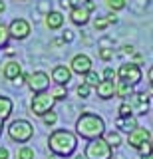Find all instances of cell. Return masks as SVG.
Listing matches in <instances>:
<instances>
[{
    "mask_svg": "<svg viewBox=\"0 0 153 159\" xmlns=\"http://www.w3.org/2000/svg\"><path fill=\"white\" fill-rule=\"evenodd\" d=\"M96 92H97V98L111 99L113 96H115V84H113V82H106V80H100V84L96 86Z\"/></svg>",
    "mask_w": 153,
    "mask_h": 159,
    "instance_id": "cell-15",
    "label": "cell"
},
{
    "mask_svg": "<svg viewBox=\"0 0 153 159\" xmlns=\"http://www.w3.org/2000/svg\"><path fill=\"white\" fill-rule=\"evenodd\" d=\"M100 80H101V78H100V74L93 72V70H90V72L83 76V84H88L90 88H96L97 84H100Z\"/></svg>",
    "mask_w": 153,
    "mask_h": 159,
    "instance_id": "cell-21",
    "label": "cell"
},
{
    "mask_svg": "<svg viewBox=\"0 0 153 159\" xmlns=\"http://www.w3.org/2000/svg\"><path fill=\"white\" fill-rule=\"evenodd\" d=\"M111 155H113V147L107 145V141L103 137L92 139L86 145V151H83L86 159H111Z\"/></svg>",
    "mask_w": 153,
    "mask_h": 159,
    "instance_id": "cell-4",
    "label": "cell"
},
{
    "mask_svg": "<svg viewBox=\"0 0 153 159\" xmlns=\"http://www.w3.org/2000/svg\"><path fill=\"white\" fill-rule=\"evenodd\" d=\"M38 10L44 14H48L50 12V8H48V0H40V4H38Z\"/></svg>",
    "mask_w": 153,
    "mask_h": 159,
    "instance_id": "cell-34",
    "label": "cell"
},
{
    "mask_svg": "<svg viewBox=\"0 0 153 159\" xmlns=\"http://www.w3.org/2000/svg\"><path fill=\"white\" fill-rule=\"evenodd\" d=\"M115 70H113L111 66H107L106 70H103V80H106V82H115Z\"/></svg>",
    "mask_w": 153,
    "mask_h": 159,
    "instance_id": "cell-29",
    "label": "cell"
},
{
    "mask_svg": "<svg viewBox=\"0 0 153 159\" xmlns=\"http://www.w3.org/2000/svg\"><path fill=\"white\" fill-rule=\"evenodd\" d=\"M8 155H10V153H8V149L6 147H0V159H8Z\"/></svg>",
    "mask_w": 153,
    "mask_h": 159,
    "instance_id": "cell-39",
    "label": "cell"
},
{
    "mask_svg": "<svg viewBox=\"0 0 153 159\" xmlns=\"http://www.w3.org/2000/svg\"><path fill=\"white\" fill-rule=\"evenodd\" d=\"M46 26L50 30H60L64 26V14L58 12V10H50L46 14Z\"/></svg>",
    "mask_w": 153,
    "mask_h": 159,
    "instance_id": "cell-16",
    "label": "cell"
},
{
    "mask_svg": "<svg viewBox=\"0 0 153 159\" xmlns=\"http://www.w3.org/2000/svg\"><path fill=\"white\" fill-rule=\"evenodd\" d=\"M107 8L111 10V12H117V10H123L125 8V0H106Z\"/></svg>",
    "mask_w": 153,
    "mask_h": 159,
    "instance_id": "cell-24",
    "label": "cell"
},
{
    "mask_svg": "<svg viewBox=\"0 0 153 159\" xmlns=\"http://www.w3.org/2000/svg\"><path fill=\"white\" fill-rule=\"evenodd\" d=\"M74 159H86V157H83V153H78V155L74 157Z\"/></svg>",
    "mask_w": 153,
    "mask_h": 159,
    "instance_id": "cell-44",
    "label": "cell"
},
{
    "mask_svg": "<svg viewBox=\"0 0 153 159\" xmlns=\"http://www.w3.org/2000/svg\"><path fill=\"white\" fill-rule=\"evenodd\" d=\"M82 6H83V8H86V10H88V12H90V14H92V12H93V10H96V8H97V4H96V2H93V0H88V2H83V4H82Z\"/></svg>",
    "mask_w": 153,
    "mask_h": 159,
    "instance_id": "cell-33",
    "label": "cell"
},
{
    "mask_svg": "<svg viewBox=\"0 0 153 159\" xmlns=\"http://www.w3.org/2000/svg\"><path fill=\"white\" fill-rule=\"evenodd\" d=\"M6 28H8V36L14 40H24V38L30 36V32H32V26L26 18H14Z\"/></svg>",
    "mask_w": 153,
    "mask_h": 159,
    "instance_id": "cell-8",
    "label": "cell"
},
{
    "mask_svg": "<svg viewBox=\"0 0 153 159\" xmlns=\"http://www.w3.org/2000/svg\"><path fill=\"white\" fill-rule=\"evenodd\" d=\"M76 92H78V96H80L82 99H88V98H90V93H92V88L88 86V84H83V82H82L80 86H78Z\"/></svg>",
    "mask_w": 153,
    "mask_h": 159,
    "instance_id": "cell-25",
    "label": "cell"
},
{
    "mask_svg": "<svg viewBox=\"0 0 153 159\" xmlns=\"http://www.w3.org/2000/svg\"><path fill=\"white\" fill-rule=\"evenodd\" d=\"M103 139L107 141V145L110 147H117V145H121V135H119V131H103Z\"/></svg>",
    "mask_w": 153,
    "mask_h": 159,
    "instance_id": "cell-20",
    "label": "cell"
},
{
    "mask_svg": "<svg viewBox=\"0 0 153 159\" xmlns=\"http://www.w3.org/2000/svg\"><path fill=\"white\" fill-rule=\"evenodd\" d=\"M16 159H34V149L28 145H22L16 153Z\"/></svg>",
    "mask_w": 153,
    "mask_h": 159,
    "instance_id": "cell-23",
    "label": "cell"
},
{
    "mask_svg": "<svg viewBox=\"0 0 153 159\" xmlns=\"http://www.w3.org/2000/svg\"><path fill=\"white\" fill-rule=\"evenodd\" d=\"M42 119H44V123H46V125H54V123L58 121V116L54 111H48L46 116H42Z\"/></svg>",
    "mask_w": 153,
    "mask_h": 159,
    "instance_id": "cell-31",
    "label": "cell"
},
{
    "mask_svg": "<svg viewBox=\"0 0 153 159\" xmlns=\"http://www.w3.org/2000/svg\"><path fill=\"white\" fill-rule=\"evenodd\" d=\"M54 103H56V99L52 98L50 92H40V93H34V98L30 102V109H32L34 116L42 117V116H46L48 111H52Z\"/></svg>",
    "mask_w": 153,
    "mask_h": 159,
    "instance_id": "cell-5",
    "label": "cell"
},
{
    "mask_svg": "<svg viewBox=\"0 0 153 159\" xmlns=\"http://www.w3.org/2000/svg\"><path fill=\"white\" fill-rule=\"evenodd\" d=\"M60 6H62V8H68V10H70V8L74 6V4H72V0H60Z\"/></svg>",
    "mask_w": 153,
    "mask_h": 159,
    "instance_id": "cell-37",
    "label": "cell"
},
{
    "mask_svg": "<svg viewBox=\"0 0 153 159\" xmlns=\"http://www.w3.org/2000/svg\"><path fill=\"white\" fill-rule=\"evenodd\" d=\"M12 109H14L12 99L8 96H0V119H2V121H6V119L10 117Z\"/></svg>",
    "mask_w": 153,
    "mask_h": 159,
    "instance_id": "cell-18",
    "label": "cell"
},
{
    "mask_svg": "<svg viewBox=\"0 0 153 159\" xmlns=\"http://www.w3.org/2000/svg\"><path fill=\"white\" fill-rule=\"evenodd\" d=\"M131 93H133V86H129V84H125V82H117L115 84V96L121 98L123 102H127V98H129Z\"/></svg>",
    "mask_w": 153,
    "mask_h": 159,
    "instance_id": "cell-19",
    "label": "cell"
},
{
    "mask_svg": "<svg viewBox=\"0 0 153 159\" xmlns=\"http://www.w3.org/2000/svg\"><path fill=\"white\" fill-rule=\"evenodd\" d=\"M123 52H125V54H133L135 50H133V46H123Z\"/></svg>",
    "mask_w": 153,
    "mask_h": 159,
    "instance_id": "cell-41",
    "label": "cell"
},
{
    "mask_svg": "<svg viewBox=\"0 0 153 159\" xmlns=\"http://www.w3.org/2000/svg\"><path fill=\"white\" fill-rule=\"evenodd\" d=\"M145 141H151V131L145 129V127L137 125L133 131H129V135H127V143H129L133 149H139V145L145 143Z\"/></svg>",
    "mask_w": 153,
    "mask_h": 159,
    "instance_id": "cell-11",
    "label": "cell"
},
{
    "mask_svg": "<svg viewBox=\"0 0 153 159\" xmlns=\"http://www.w3.org/2000/svg\"><path fill=\"white\" fill-rule=\"evenodd\" d=\"M8 42H10V36H8V28L6 24L0 20V48H6Z\"/></svg>",
    "mask_w": 153,
    "mask_h": 159,
    "instance_id": "cell-22",
    "label": "cell"
},
{
    "mask_svg": "<svg viewBox=\"0 0 153 159\" xmlns=\"http://www.w3.org/2000/svg\"><path fill=\"white\" fill-rule=\"evenodd\" d=\"M133 60H135L133 64H137V66H139V64H143V56H141V54H135V52H133Z\"/></svg>",
    "mask_w": 153,
    "mask_h": 159,
    "instance_id": "cell-38",
    "label": "cell"
},
{
    "mask_svg": "<svg viewBox=\"0 0 153 159\" xmlns=\"http://www.w3.org/2000/svg\"><path fill=\"white\" fill-rule=\"evenodd\" d=\"M107 26H110V22L106 20V16H103V18H96V20H93V28H96V30H100V32H101V30H106Z\"/></svg>",
    "mask_w": 153,
    "mask_h": 159,
    "instance_id": "cell-30",
    "label": "cell"
},
{
    "mask_svg": "<svg viewBox=\"0 0 153 159\" xmlns=\"http://www.w3.org/2000/svg\"><path fill=\"white\" fill-rule=\"evenodd\" d=\"M22 2H28V0H22Z\"/></svg>",
    "mask_w": 153,
    "mask_h": 159,
    "instance_id": "cell-46",
    "label": "cell"
},
{
    "mask_svg": "<svg viewBox=\"0 0 153 159\" xmlns=\"http://www.w3.org/2000/svg\"><path fill=\"white\" fill-rule=\"evenodd\" d=\"M70 72L72 74H78V76H86L88 72L92 70V58L88 54H76L70 62Z\"/></svg>",
    "mask_w": 153,
    "mask_h": 159,
    "instance_id": "cell-10",
    "label": "cell"
},
{
    "mask_svg": "<svg viewBox=\"0 0 153 159\" xmlns=\"http://www.w3.org/2000/svg\"><path fill=\"white\" fill-rule=\"evenodd\" d=\"M74 40V32L72 30H66V32L62 34V42H72Z\"/></svg>",
    "mask_w": 153,
    "mask_h": 159,
    "instance_id": "cell-35",
    "label": "cell"
},
{
    "mask_svg": "<svg viewBox=\"0 0 153 159\" xmlns=\"http://www.w3.org/2000/svg\"><path fill=\"white\" fill-rule=\"evenodd\" d=\"M52 80L56 82V86H68V82L72 80V72L68 66H64V64H60V66H56L52 70Z\"/></svg>",
    "mask_w": 153,
    "mask_h": 159,
    "instance_id": "cell-13",
    "label": "cell"
},
{
    "mask_svg": "<svg viewBox=\"0 0 153 159\" xmlns=\"http://www.w3.org/2000/svg\"><path fill=\"white\" fill-rule=\"evenodd\" d=\"M62 44H64L62 38H54V40H52V46H62Z\"/></svg>",
    "mask_w": 153,
    "mask_h": 159,
    "instance_id": "cell-40",
    "label": "cell"
},
{
    "mask_svg": "<svg viewBox=\"0 0 153 159\" xmlns=\"http://www.w3.org/2000/svg\"><path fill=\"white\" fill-rule=\"evenodd\" d=\"M115 127L121 129V131H133V129L137 127V119L135 116H127V117H117L115 119Z\"/></svg>",
    "mask_w": 153,
    "mask_h": 159,
    "instance_id": "cell-17",
    "label": "cell"
},
{
    "mask_svg": "<svg viewBox=\"0 0 153 159\" xmlns=\"http://www.w3.org/2000/svg\"><path fill=\"white\" fill-rule=\"evenodd\" d=\"M24 80H26V86L30 88L34 93L48 92V88H50V76H48L46 72H42V70L32 72V74H26Z\"/></svg>",
    "mask_w": 153,
    "mask_h": 159,
    "instance_id": "cell-7",
    "label": "cell"
},
{
    "mask_svg": "<svg viewBox=\"0 0 153 159\" xmlns=\"http://www.w3.org/2000/svg\"><path fill=\"white\" fill-rule=\"evenodd\" d=\"M50 93H52V98L56 99V102H58V99H66L68 98V92H66V88H64V86H56V89L50 92Z\"/></svg>",
    "mask_w": 153,
    "mask_h": 159,
    "instance_id": "cell-26",
    "label": "cell"
},
{
    "mask_svg": "<svg viewBox=\"0 0 153 159\" xmlns=\"http://www.w3.org/2000/svg\"><path fill=\"white\" fill-rule=\"evenodd\" d=\"M48 145H50V151L54 155L60 157H68L76 151L78 145V137L76 133H72L70 129H54L48 137Z\"/></svg>",
    "mask_w": 153,
    "mask_h": 159,
    "instance_id": "cell-2",
    "label": "cell"
},
{
    "mask_svg": "<svg viewBox=\"0 0 153 159\" xmlns=\"http://www.w3.org/2000/svg\"><path fill=\"white\" fill-rule=\"evenodd\" d=\"M149 102H151V96L145 93V92L131 93V96L127 98V103L131 106L133 113H147V111H149Z\"/></svg>",
    "mask_w": 153,
    "mask_h": 159,
    "instance_id": "cell-9",
    "label": "cell"
},
{
    "mask_svg": "<svg viewBox=\"0 0 153 159\" xmlns=\"http://www.w3.org/2000/svg\"><path fill=\"white\" fill-rule=\"evenodd\" d=\"M2 129H4V121L0 119V135H2Z\"/></svg>",
    "mask_w": 153,
    "mask_h": 159,
    "instance_id": "cell-45",
    "label": "cell"
},
{
    "mask_svg": "<svg viewBox=\"0 0 153 159\" xmlns=\"http://www.w3.org/2000/svg\"><path fill=\"white\" fill-rule=\"evenodd\" d=\"M115 76L119 78V82H125L129 84V86H137V84L141 82L143 74H141V68L137 66V64H121L119 70L115 72Z\"/></svg>",
    "mask_w": 153,
    "mask_h": 159,
    "instance_id": "cell-6",
    "label": "cell"
},
{
    "mask_svg": "<svg viewBox=\"0 0 153 159\" xmlns=\"http://www.w3.org/2000/svg\"><path fill=\"white\" fill-rule=\"evenodd\" d=\"M139 153H141L143 157H145V155H151V141L141 143V145H139Z\"/></svg>",
    "mask_w": 153,
    "mask_h": 159,
    "instance_id": "cell-32",
    "label": "cell"
},
{
    "mask_svg": "<svg viewBox=\"0 0 153 159\" xmlns=\"http://www.w3.org/2000/svg\"><path fill=\"white\" fill-rule=\"evenodd\" d=\"M70 20L76 26H86L90 22V12L82 6V4H74L70 8Z\"/></svg>",
    "mask_w": 153,
    "mask_h": 159,
    "instance_id": "cell-12",
    "label": "cell"
},
{
    "mask_svg": "<svg viewBox=\"0 0 153 159\" xmlns=\"http://www.w3.org/2000/svg\"><path fill=\"white\" fill-rule=\"evenodd\" d=\"M106 20H107L110 24H117V16H115V12H110V14L106 16Z\"/></svg>",
    "mask_w": 153,
    "mask_h": 159,
    "instance_id": "cell-36",
    "label": "cell"
},
{
    "mask_svg": "<svg viewBox=\"0 0 153 159\" xmlns=\"http://www.w3.org/2000/svg\"><path fill=\"white\" fill-rule=\"evenodd\" d=\"M97 56H100L103 62H110V60L113 58V48H100Z\"/></svg>",
    "mask_w": 153,
    "mask_h": 159,
    "instance_id": "cell-28",
    "label": "cell"
},
{
    "mask_svg": "<svg viewBox=\"0 0 153 159\" xmlns=\"http://www.w3.org/2000/svg\"><path fill=\"white\" fill-rule=\"evenodd\" d=\"M4 10H6V4H4L2 0H0V12H4Z\"/></svg>",
    "mask_w": 153,
    "mask_h": 159,
    "instance_id": "cell-43",
    "label": "cell"
},
{
    "mask_svg": "<svg viewBox=\"0 0 153 159\" xmlns=\"http://www.w3.org/2000/svg\"><path fill=\"white\" fill-rule=\"evenodd\" d=\"M2 76L6 80H10V82H14L16 78L22 76V66L16 62V60H8V62L2 66Z\"/></svg>",
    "mask_w": 153,
    "mask_h": 159,
    "instance_id": "cell-14",
    "label": "cell"
},
{
    "mask_svg": "<svg viewBox=\"0 0 153 159\" xmlns=\"http://www.w3.org/2000/svg\"><path fill=\"white\" fill-rule=\"evenodd\" d=\"M6 54H8V56H14V54H16V50H12V48H6Z\"/></svg>",
    "mask_w": 153,
    "mask_h": 159,
    "instance_id": "cell-42",
    "label": "cell"
},
{
    "mask_svg": "<svg viewBox=\"0 0 153 159\" xmlns=\"http://www.w3.org/2000/svg\"><path fill=\"white\" fill-rule=\"evenodd\" d=\"M8 135L16 143H28L34 137V127L26 119H14L10 125H8Z\"/></svg>",
    "mask_w": 153,
    "mask_h": 159,
    "instance_id": "cell-3",
    "label": "cell"
},
{
    "mask_svg": "<svg viewBox=\"0 0 153 159\" xmlns=\"http://www.w3.org/2000/svg\"><path fill=\"white\" fill-rule=\"evenodd\" d=\"M103 131H106V121H103V117L97 116V113L86 111V113H82L76 121V133L80 137L88 139V141H92V139H96V137H101Z\"/></svg>",
    "mask_w": 153,
    "mask_h": 159,
    "instance_id": "cell-1",
    "label": "cell"
},
{
    "mask_svg": "<svg viewBox=\"0 0 153 159\" xmlns=\"http://www.w3.org/2000/svg\"><path fill=\"white\" fill-rule=\"evenodd\" d=\"M117 113H119V117H127V116H133V111H131V106L127 102H123L119 107H117Z\"/></svg>",
    "mask_w": 153,
    "mask_h": 159,
    "instance_id": "cell-27",
    "label": "cell"
}]
</instances>
